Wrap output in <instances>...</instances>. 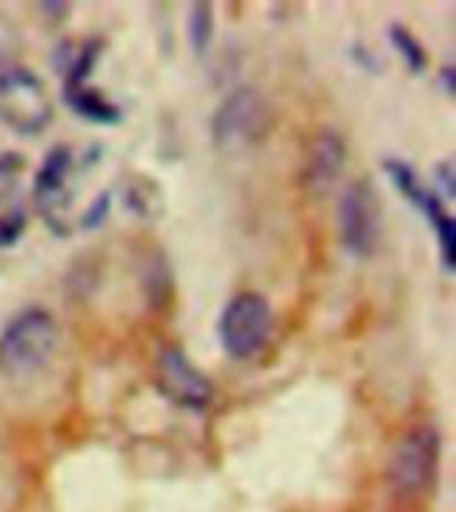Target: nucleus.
I'll return each mask as SVG.
<instances>
[{
  "label": "nucleus",
  "mask_w": 456,
  "mask_h": 512,
  "mask_svg": "<svg viewBox=\"0 0 456 512\" xmlns=\"http://www.w3.org/2000/svg\"><path fill=\"white\" fill-rule=\"evenodd\" d=\"M440 86H443V91H446L448 96L454 94L456 78H454V67H451V64H443V67H440Z\"/></svg>",
  "instance_id": "aec40b11"
},
{
  "label": "nucleus",
  "mask_w": 456,
  "mask_h": 512,
  "mask_svg": "<svg viewBox=\"0 0 456 512\" xmlns=\"http://www.w3.org/2000/svg\"><path fill=\"white\" fill-rule=\"evenodd\" d=\"M54 107L43 80L27 67H6L0 72V120L16 134L35 136L51 123Z\"/></svg>",
  "instance_id": "39448f33"
},
{
  "label": "nucleus",
  "mask_w": 456,
  "mask_h": 512,
  "mask_svg": "<svg viewBox=\"0 0 456 512\" xmlns=\"http://www.w3.org/2000/svg\"><path fill=\"white\" fill-rule=\"evenodd\" d=\"M384 168H387V174H390V179L395 182V187L403 192V198L427 216V222H430V227L435 230V238H438L443 267L451 272L454 270L456 232H454V216H451V211L446 208L443 198H440L435 190H430L427 184H422V179L416 176V171L408 166L406 160L387 158L384 160Z\"/></svg>",
  "instance_id": "0eeeda50"
},
{
  "label": "nucleus",
  "mask_w": 456,
  "mask_h": 512,
  "mask_svg": "<svg viewBox=\"0 0 456 512\" xmlns=\"http://www.w3.org/2000/svg\"><path fill=\"white\" fill-rule=\"evenodd\" d=\"M435 192L440 198H454V163L451 160H440L435 166Z\"/></svg>",
  "instance_id": "a211bd4d"
},
{
  "label": "nucleus",
  "mask_w": 456,
  "mask_h": 512,
  "mask_svg": "<svg viewBox=\"0 0 456 512\" xmlns=\"http://www.w3.org/2000/svg\"><path fill=\"white\" fill-rule=\"evenodd\" d=\"M387 38H390V43L400 54V59H403V64L408 67V72L422 75L424 67H427V54H424L422 43H419V38H416L414 32L395 22L390 30H387Z\"/></svg>",
  "instance_id": "ddd939ff"
},
{
  "label": "nucleus",
  "mask_w": 456,
  "mask_h": 512,
  "mask_svg": "<svg viewBox=\"0 0 456 512\" xmlns=\"http://www.w3.org/2000/svg\"><path fill=\"white\" fill-rule=\"evenodd\" d=\"M270 107L254 86H240L224 96L211 118V139L219 152L238 155L267 136Z\"/></svg>",
  "instance_id": "7ed1b4c3"
},
{
  "label": "nucleus",
  "mask_w": 456,
  "mask_h": 512,
  "mask_svg": "<svg viewBox=\"0 0 456 512\" xmlns=\"http://www.w3.org/2000/svg\"><path fill=\"white\" fill-rule=\"evenodd\" d=\"M19 166H22V160L16 158V155H6V158H0V179H3L6 174H14Z\"/></svg>",
  "instance_id": "412c9836"
},
{
  "label": "nucleus",
  "mask_w": 456,
  "mask_h": 512,
  "mask_svg": "<svg viewBox=\"0 0 456 512\" xmlns=\"http://www.w3.org/2000/svg\"><path fill=\"white\" fill-rule=\"evenodd\" d=\"M64 102L75 115H80L83 120H91V123H102V126H112V123H118L123 118L118 104L110 102L102 91L88 88L86 83L64 86Z\"/></svg>",
  "instance_id": "9b49d317"
},
{
  "label": "nucleus",
  "mask_w": 456,
  "mask_h": 512,
  "mask_svg": "<svg viewBox=\"0 0 456 512\" xmlns=\"http://www.w3.org/2000/svg\"><path fill=\"white\" fill-rule=\"evenodd\" d=\"M443 438L432 422H419L403 432L387 462V486L398 499H419L438 483Z\"/></svg>",
  "instance_id": "f257e3e1"
},
{
  "label": "nucleus",
  "mask_w": 456,
  "mask_h": 512,
  "mask_svg": "<svg viewBox=\"0 0 456 512\" xmlns=\"http://www.w3.org/2000/svg\"><path fill=\"white\" fill-rule=\"evenodd\" d=\"M272 307L262 294L243 291L232 296L219 318V342L235 360H248L264 350L272 334Z\"/></svg>",
  "instance_id": "20e7f679"
},
{
  "label": "nucleus",
  "mask_w": 456,
  "mask_h": 512,
  "mask_svg": "<svg viewBox=\"0 0 456 512\" xmlns=\"http://www.w3.org/2000/svg\"><path fill=\"white\" fill-rule=\"evenodd\" d=\"M59 331L54 315L43 307H27L0 331V371L8 376H30L54 355Z\"/></svg>",
  "instance_id": "f03ea898"
},
{
  "label": "nucleus",
  "mask_w": 456,
  "mask_h": 512,
  "mask_svg": "<svg viewBox=\"0 0 456 512\" xmlns=\"http://www.w3.org/2000/svg\"><path fill=\"white\" fill-rule=\"evenodd\" d=\"M72 171V150L70 147H54L48 152L46 160L40 163L38 174H35V203L40 206V211L48 216V222H54L56 227V211L59 206L67 203L64 198V184H67V176Z\"/></svg>",
  "instance_id": "9d476101"
},
{
  "label": "nucleus",
  "mask_w": 456,
  "mask_h": 512,
  "mask_svg": "<svg viewBox=\"0 0 456 512\" xmlns=\"http://www.w3.org/2000/svg\"><path fill=\"white\" fill-rule=\"evenodd\" d=\"M110 208H112V195L110 192H102V195H99V198H96L94 203L83 211V216H80V230H96V227L107 219Z\"/></svg>",
  "instance_id": "f3484780"
},
{
  "label": "nucleus",
  "mask_w": 456,
  "mask_h": 512,
  "mask_svg": "<svg viewBox=\"0 0 456 512\" xmlns=\"http://www.w3.org/2000/svg\"><path fill=\"white\" fill-rule=\"evenodd\" d=\"M24 227H27V216L22 208H16L11 214L0 216V248L14 246L16 240L22 238Z\"/></svg>",
  "instance_id": "dca6fc26"
},
{
  "label": "nucleus",
  "mask_w": 456,
  "mask_h": 512,
  "mask_svg": "<svg viewBox=\"0 0 456 512\" xmlns=\"http://www.w3.org/2000/svg\"><path fill=\"white\" fill-rule=\"evenodd\" d=\"M102 54V43L99 40H88L86 46H80V51L67 62V86H80L86 83V78L94 72L96 59Z\"/></svg>",
  "instance_id": "2eb2a0df"
},
{
  "label": "nucleus",
  "mask_w": 456,
  "mask_h": 512,
  "mask_svg": "<svg viewBox=\"0 0 456 512\" xmlns=\"http://www.w3.org/2000/svg\"><path fill=\"white\" fill-rule=\"evenodd\" d=\"M155 366H158L155 368L158 390L174 406L187 408V411H206L211 398H214V384L203 371H198V366L187 358L182 347L160 350Z\"/></svg>",
  "instance_id": "6e6552de"
},
{
  "label": "nucleus",
  "mask_w": 456,
  "mask_h": 512,
  "mask_svg": "<svg viewBox=\"0 0 456 512\" xmlns=\"http://www.w3.org/2000/svg\"><path fill=\"white\" fill-rule=\"evenodd\" d=\"M344 160H347V147L344 139L331 128H323L315 134L304 150L302 160V184L312 195H323L336 184L342 174Z\"/></svg>",
  "instance_id": "1a4fd4ad"
},
{
  "label": "nucleus",
  "mask_w": 456,
  "mask_h": 512,
  "mask_svg": "<svg viewBox=\"0 0 456 512\" xmlns=\"http://www.w3.org/2000/svg\"><path fill=\"white\" fill-rule=\"evenodd\" d=\"M187 38L195 56H206L214 40V6L211 3H192L187 14Z\"/></svg>",
  "instance_id": "f8f14e48"
},
{
  "label": "nucleus",
  "mask_w": 456,
  "mask_h": 512,
  "mask_svg": "<svg viewBox=\"0 0 456 512\" xmlns=\"http://www.w3.org/2000/svg\"><path fill=\"white\" fill-rule=\"evenodd\" d=\"M352 59H355V64L363 67V70L379 72V59H376L374 51H368L363 43H355V46H352Z\"/></svg>",
  "instance_id": "6ab92c4d"
},
{
  "label": "nucleus",
  "mask_w": 456,
  "mask_h": 512,
  "mask_svg": "<svg viewBox=\"0 0 456 512\" xmlns=\"http://www.w3.org/2000/svg\"><path fill=\"white\" fill-rule=\"evenodd\" d=\"M339 238L347 254L355 259L374 256L382 238V206L374 184L358 179L344 190L339 200Z\"/></svg>",
  "instance_id": "423d86ee"
},
{
  "label": "nucleus",
  "mask_w": 456,
  "mask_h": 512,
  "mask_svg": "<svg viewBox=\"0 0 456 512\" xmlns=\"http://www.w3.org/2000/svg\"><path fill=\"white\" fill-rule=\"evenodd\" d=\"M123 200H126V206L131 208V211H136L139 216H152L160 200L158 184H152L150 179H144V176H131L126 182V190H123Z\"/></svg>",
  "instance_id": "4468645a"
}]
</instances>
